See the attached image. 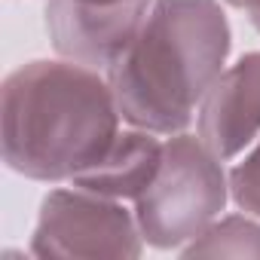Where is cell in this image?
<instances>
[{"mask_svg":"<svg viewBox=\"0 0 260 260\" xmlns=\"http://www.w3.org/2000/svg\"><path fill=\"white\" fill-rule=\"evenodd\" d=\"M230 46L223 0H153L138 34L107 71L122 122L166 138L187 132L226 68Z\"/></svg>","mask_w":260,"mask_h":260,"instance_id":"7a4b0ae2","label":"cell"},{"mask_svg":"<svg viewBox=\"0 0 260 260\" xmlns=\"http://www.w3.org/2000/svg\"><path fill=\"white\" fill-rule=\"evenodd\" d=\"M226 7H233V10H245V13H257L260 10V0H223Z\"/></svg>","mask_w":260,"mask_h":260,"instance_id":"30bf717a","label":"cell"},{"mask_svg":"<svg viewBox=\"0 0 260 260\" xmlns=\"http://www.w3.org/2000/svg\"><path fill=\"white\" fill-rule=\"evenodd\" d=\"M248 22H251V28L260 34V10H257V13H248Z\"/></svg>","mask_w":260,"mask_h":260,"instance_id":"8fae6325","label":"cell"},{"mask_svg":"<svg viewBox=\"0 0 260 260\" xmlns=\"http://www.w3.org/2000/svg\"><path fill=\"white\" fill-rule=\"evenodd\" d=\"M153 0L128 4H83V0H46V31L52 49L77 64L110 71L138 34Z\"/></svg>","mask_w":260,"mask_h":260,"instance_id":"5b68a950","label":"cell"},{"mask_svg":"<svg viewBox=\"0 0 260 260\" xmlns=\"http://www.w3.org/2000/svg\"><path fill=\"white\" fill-rule=\"evenodd\" d=\"M196 135L223 162L260 138V52L226 64L196 110Z\"/></svg>","mask_w":260,"mask_h":260,"instance_id":"8992f818","label":"cell"},{"mask_svg":"<svg viewBox=\"0 0 260 260\" xmlns=\"http://www.w3.org/2000/svg\"><path fill=\"white\" fill-rule=\"evenodd\" d=\"M144 233L135 208L119 199L89 193L83 187L49 190L40 202V214L31 236L34 257H141Z\"/></svg>","mask_w":260,"mask_h":260,"instance_id":"277c9868","label":"cell"},{"mask_svg":"<svg viewBox=\"0 0 260 260\" xmlns=\"http://www.w3.org/2000/svg\"><path fill=\"white\" fill-rule=\"evenodd\" d=\"M178 254L181 257H254L260 260V217L248 211L220 214Z\"/></svg>","mask_w":260,"mask_h":260,"instance_id":"ba28073f","label":"cell"},{"mask_svg":"<svg viewBox=\"0 0 260 260\" xmlns=\"http://www.w3.org/2000/svg\"><path fill=\"white\" fill-rule=\"evenodd\" d=\"M162 150H166V141L156 132H147V128H138V125L119 128V135L98 156V162L83 169L71 184L107 199L135 202L159 172Z\"/></svg>","mask_w":260,"mask_h":260,"instance_id":"52a82bcc","label":"cell"},{"mask_svg":"<svg viewBox=\"0 0 260 260\" xmlns=\"http://www.w3.org/2000/svg\"><path fill=\"white\" fill-rule=\"evenodd\" d=\"M83 4H128V0H83Z\"/></svg>","mask_w":260,"mask_h":260,"instance_id":"7c38bea8","label":"cell"},{"mask_svg":"<svg viewBox=\"0 0 260 260\" xmlns=\"http://www.w3.org/2000/svg\"><path fill=\"white\" fill-rule=\"evenodd\" d=\"M230 199L242 211L260 217V138L230 169Z\"/></svg>","mask_w":260,"mask_h":260,"instance_id":"9c48e42d","label":"cell"},{"mask_svg":"<svg viewBox=\"0 0 260 260\" xmlns=\"http://www.w3.org/2000/svg\"><path fill=\"white\" fill-rule=\"evenodd\" d=\"M119 122L107 74L68 58L28 61L0 89L4 162L31 181L71 184L113 144Z\"/></svg>","mask_w":260,"mask_h":260,"instance_id":"6da1fadb","label":"cell"},{"mask_svg":"<svg viewBox=\"0 0 260 260\" xmlns=\"http://www.w3.org/2000/svg\"><path fill=\"white\" fill-rule=\"evenodd\" d=\"M230 199V172L199 135L178 132L166 138L159 172L135 199V217L144 242L159 251H181L211 220H217Z\"/></svg>","mask_w":260,"mask_h":260,"instance_id":"3957f363","label":"cell"}]
</instances>
